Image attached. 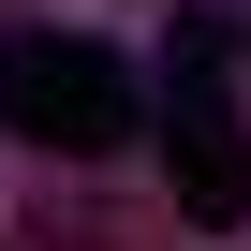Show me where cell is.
I'll return each mask as SVG.
<instances>
[{
	"label": "cell",
	"instance_id": "cell-1",
	"mask_svg": "<svg viewBox=\"0 0 251 251\" xmlns=\"http://www.w3.org/2000/svg\"><path fill=\"white\" fill-rule=\"evenodd\" d=\"M0 133L103 163V148L148 133V89H133V59L89 45V30H15V45H0Z\"/></svg>",
	"mask_w": 251,
	"mask_h": 251
},
{
	"label": "cell",
	"instance_id": "cell-2",
	"mask_svg": "<svg viewBox=\"0 0 251 251\" xmlns=\"http://www.w3.org/2000/svg\"><path fill=\"white\" fill-rule=\"evenodd\" d=\"M163 177H177L192 222H251V118H236L222 74H177L163 89Z\"/></svg>",
	"mask_w": 251,
	"mask_h": 251
}]
</instances>
